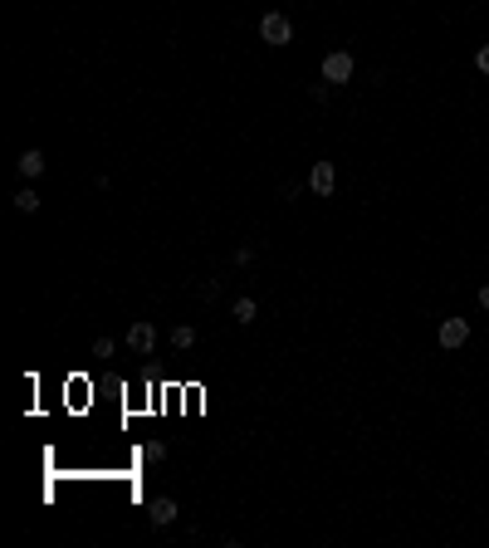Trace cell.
<instances>
[{"label": "cell", "mask_w": 489, "mask_h": 548, "mask_svg": "<svg viewBox=\"0 0 489 548\" xmlns=\"http://www.w3.org/2000/svg\"><path fill=\"white\" fill-rule=\"evenodd\" d=\"M260 39H265V44H274V49H284V44L293 39V25H289V15L269 10V15L260 20Z\"/></svg>", "instance_id": "cell-1"}, {"label": "cell", "mask_w": 489, "mask_h": 548, "mask_svg": "<svg viewBox=\"0 0 489 548\" xmlns=\"http://www.w3.org/2000/svg\"><path fill=\"white\" fill-rule=\"evenodd\" d=\"M353 79V54L348 49H333L328 59H323V84H348Z\"/></svg>", "instance_id": "cell-2"}, {"label": "cell", "mask_w": 489, "mask_h": 548, "mask_svg": "<svg viewBox=\"0 0 489 548\" xmlns=\"http://www.w3.org/2000/svg\"><path fill=\"white\" fill-rule=\"evenodd\" d=\"M465 343H470V324H465V319H445V324H440V348H445V352H455V348H465Z\"/></svg>", "instance_id": "cell-3"}, {"label": "cell", "mask_w": 489, "mask_h": 548, "mask_svg": "<svg viewBox=\"0 0 489 548\" xmlns=\"http://www.w3.org/2000/svg\"><path fill=\"white\" fill-rule=\"evenodd\" d=\"M308 186H313L318 196H333V186H338V172H333V162H313V172H308Z\"/></svg>", "instance_id": "cell-4"}, {"label": "cell", "mask_w": 489, "mask_h": 548, "mask_svg": "<svg viewBox=\"0 0 489 548\" xmlns=\"http://www.w3.org/2000/svg\"><path fill=\"white\" fill-rule=\"evenodd\" d=\"M127 348H132V352H152V348H157V329H152V324H132V329H127Z\"/></svg>", "instance_id": "cell-5"}, {"label": "cell", "mask_w": 489, "mask_h": 548, "mask_svg": "<svg viewBox=\"0 0 489 548\" xmlns=\"http://www.w3.org/2000/svg\"><path fill=\"white\" fill-rule=\"evenodd\" d=\"M147 519H152L157 529L172 524V519H177V499H152V504H147Z\"/></svg>", "instance_id": "cell-6"}, {"label": "cell", "mask_w": 489, "mask_h": 548, "mask_svg": "<svg viewBox=\"0 0 489 548\" xmlns=\"http://www.w3.org/2000/svg\"><path fill=\"white\" fill-rule=\"evenodd\" d=\"M15 167H20V177H39V172H44V152H34V147H30V152H20V162H15Z\"/></svg>", "instance_id": "cell-7"}, {"label": "cell", "mask_w": 489, "mask_h": 548, "mask_svg": "<svg viewBox=\"0 0 489 548\" xmlns=\"http://www.w3.org/2000/svg\"><path fill=\"white\" fill-rule=\"evenodd\" d=\"M162 455H167V445H162V440H142V445H137V465H157Z\"/></svg>", "instance_id": "cell-8"}, {"label": "cell", "mask_w": 489, "mask_h": 548, "mask_svg": "<svg viewBox=\"0 0 489 548\" xmlns=\"http://www.w3.org/2000/svg\"><path fill=\"white\" fill-rule=\"evenodd\" d=\"M230 314H235V324H255L260 304H255V299H235V309H230Z\"/></svg>", "instance_id": "cell-9"}, {"label": "cell", "mask_w": 489, "mask_h": 548, "mask_svg": "<svg viewBox=\"0 0 489 548\" xmlns=\"http://www.w3.org/2000/svg\"><path fill=\"white\" fill-rule=\"evenodd\" d=\"M172 348H182V352L196 348V329H191V324H177V329H172Z\"/></svg>", "instance_id": "cell-10"}, {"label": "cell", "mask_w": 489, "mask_h": 548, "mask_svg": "<svg viewBox=\"0 0 489 548\" xmlns=\"http://www.w3.org/2000/svg\"><path fill=\"white\" fill-rule=\"evenodd\" d=\"M15 211H39V196H34V191H30V186H25V191H20V196H15Z\"/></svg>", "instance_id": "cell-11"}, {"label": "cell", "mask_w": 489, "mask_h": 548, "mask_svg": "<svg viewBox=\"0 0 489 548\" xmlns=\"http://www.w3.org/2000/svg\"><path fill=\"white\" fill-rule=\"evenodd\" d=\"M475 69H480V74H489V44H480V54H475Z\"/></svg>", "instance_id": "cell-12"}, {"label": "cell", "mask_w": 489, "mask_h": 548, "mask_svg": "<svg viewBox=\"0 0 489 548\" xmlns=\"http://www.w3.org/2000/svg\"><path fill=\"white\" fill-rule=\"evenodd\" d=\"M480 309H485V314H489V284H485V289H480Z\"/></svg>", "instance_id": "cell-13"}]
</instances>
